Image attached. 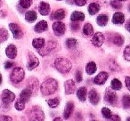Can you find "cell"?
I'll return each instance as SVG.
<instances>
[{
  "mask_svg": "<svg viewBox=\"0 0 130 121\" xmlns=\"http://www.w3.org/2000/svg\"><path fill=\"white\" fill-rule=\"evenodd\" d=\"M58 89V82L54 78H48L41 84L40 91L43 95H51Z\"/></svg>",
  "mask_w": 130,
  "mask_h": 121,
  "instance_id": "cell-1",
  "label": "cell"
},
{
  "mask_svg": "<svg viewBox=\"0 0 130 121\" xmlns=\"http://www.w3.org/2000/svg\"><path fill=\"white\" fill-rule=\"evenodd\" d=\"M54 66L59 72L62 73V74H67L71 70L72 64L66 58H57L54 62Z\"/></svg>",
  "mask_w": 130,
  "mask_h": 121,
  "instance_id": "cell-2",
  "label": "cell"
},
{
  "mask_svg": "<svg viewBox=\"0 0 130 121\" xmlns=\"http://www.w3.org/2000/svg\"><path fill=\"white\" fill-rule=\"evenodd\" d=\"M24 76H25V72H24V70L22 68L20 67H15L13 69L10 75V79L13 83H20L23 80Z\"/></svg>",
  "mask_w": 130,
  "mask_h": 121,
  "instance_id": "cell-3",
  "label": "cell"
},
{
  "mask_svg": "<svg viewBox=\"0 0 130 121\" xmlns=\"http://www.w3.org/2000/svg\"><path fill=\"white\" fill-rule=\"evenodd\" d=\"M30 120H43L45 119V115H44L43 110L38 106H35L32 108L30 111Z\"/></svg>",
  "mask_w": 130,
  "mask_h": 121,
  "instance_id": "cell-4",
  "label": "cell"
},
{
  "mask_svg": "<svg viewBox=\"0 0 130 121\" xmlns=\"http://www.w3.org/2000/svg\"><path fill=\"white\" fill-rule=\"evenodd\" d=\"M53 30H54V34L56 35L57 37H61L62 36L63 34L65 33V30H66V27H65V24L62 23L61 22H55L52 26Z\"/></svg>",
  "mask_w": 130,
  "mask_h": 121,
  "instance_id": "cell-5",
  "label": "cell"
},
{
  "mask_svg": "<svg viewBox=\"0 0 130 121\" xmlns=\"http://www.w3.org/2000/svg\"><path fill=\"white\" fill-rule=\"evenodd\" d=\"M1 99H2V101L6 104H9V103L13 102L15 100V94H13V92H11L10 90H4L2 92V94H1Z\"/></svg>",
  "mask_w": 130,
  "mask_h": 121,
  "instance_id": "cell-6",
  "label": "cell"
},
{
  "mask_svg": "<svg viewBox=\"0 0 130 121\" xmlns=\"http://www.w3.org/2000/svg\"><path fill=\"white\" fill-rule=\"evenodd\" d=\"M9 29L10 30L12 31L13 35V38L15 39H21L23 36V33H22V30L21 29V28L19 27L18 24L16 23H10L9 24Z\"/></svg>",
  "mask_w": 130,
  "mask_h": 121,
  "instance_id": "cell-7",
  "label": "cell"
},
{
  "mask_svg": "<svg viewBox=\"0 0 130 121\" xmlns=\"http://www.w3.org/2000/svg\"><path fill=\"white\" fill-rule=\"evenodd\" d=\"M104 40H105V38H104V36H103V33L97 32V33H95V34L94 35V37H93L92 43H93V45H94V46L100 47V46H102V45H103V43H104Z\"/></svg>",
  "mask_w": 130,
  "mask_h": 121,
  "instance_id": "cell-8",
  "label": "cell"
},
{
  "mask_svg": "<svg viewBox=\"0 0 130 121\" xmlns=\"http://www.w3.org/2000/svg\"><path fill=\"white\" fill-rule=\"evenodd\" d=\"M104 100L106 101V103H109L110 105H114L117 102L118 100L117 94L114 92H112L111 90H107L104 95Z\"/></svg>",
  "mask_w": 130,
  "mask_h": 121,
  "instance_id": "cell-9",
  "label": "cell"
},
{
  "mask_svg": "<svg viewBox=\"0 0 130 121\" xmlns=\"http://www.w3.org/2000/svg\"><path fill=\"white\" fill-rule=\"evenodd\" d=\"M39 65V61L38 59L34 56L32 54H29V60H28V63H27V67L29 69V71H33L34 69H36L38 66Z\"/></svg>",
  "mask_w": 130,
  "mask_h": 121,
  "instance_id": "cell-10",
  "label": "cell"
},
{
  "mask_svg": "<svg viewBox=\"0 0 130 121\" xmlns=\"http://www.w3.org/2000/svg\"><path fill=\"white\" fill-rule=\"evenodd\" d=\"M108 78H109L108 73L105 72V71H102V72H100L99 74L94 78V84H96V85H103V84H105L106 80L108 79Z\"/></svg>",
  "mask_w": 130,
  "mask_h": 121,
  "instance_id": "cell-11",
  "label": "cell"
},
{
  "mask_svg": "<svg viewBox=\"0 0 130 121\" xmlns=\"http://www.w3.org/2000/svg\"><path fill=\"white\" fill-rule=\"evenodd\" d=\"M55 46H56L55 42H48L47 45H44V46L42 47L43 50H41V49H38V53H39L41 55H46V54H48L53 49L55 48Z\"/></svg>",
  "mask_w": 130,
  "mask_h": 121,
  "instance_id": "cell-12",
  "label": "cell"
},
{
  "mask_svg": "<svg viewBox=\"0 0 130 121\" xmlns=\"http://www.w3.org/2000/svg\"><path fill=\"white\" fill-rule=\"evenodd\" d=\"M75 82L72 79H69L64 83V90L66 94H71L75 91Z\"/></svg>",
  "mask_w": 130,
  "mask_h": 121,
  "instance_id": "cell-13",
  "label": "cell"
},
{
  "mask_svg": "<svg viewBox=\"0 0 130 121\" xmlns=\"http://www.w3.org/2000/svg\"><path fill=\"white\" fill-rule=\"evenodd\" d=\"M6 54L10 59H15L17 56V48L14 45H9L6 49Z\"/></svg>",
  "mask_w": 130,
  "mask_h": 121,
  "instance_id": "cell-14",
  "label": "cell"
},
{
  "mask_svg": "<svg viewBox=\"0 0 130 121\" xmlns=\"http://www.w3.org/2000/svg\"><path fill=\"white\" fill-rule=\"evenodd\" d=\"M89 101H90V102L92 103V104H98V102L100 101V96L99 94H98V93L96 92L95 89H91V91L89 92Z\"/></svg>",
  "mask_w": 130,
  "mask_h": 121,
  "instance_id": "cell-15",
  "label": "cell"
},
{
  "mask_svg": "<svg viewBox=\"0 0 130 121\" xmlns=\"http://www.w3.org/2000/svg\"><path fill=\"white\" fill-rule=\"evenodd\" d=\"M28 88L32 93H36L38 88V81L37 78H31L28 80Z\"/></svg>",
  "mask_w": 130,
  "mask_h": 121,
  "instance_id": "cell-16",
  "label": "cell"
},
{
  "mask_svg": "<svg viewBox=\"0 0 130 121\" xmlns=\"http://www.w3.org/2000/svg\"><path fill=\"white\" fill-rule=\"evenodd\" d=\"M73 110H74V104H73V102H71V101H69V102L66 104L64 112H63V117H64L65 119H68L71 117L73 112Z\"/></svg>",
  "mask_w": 130,
  "mask_h": 121,
  "instance_id": "cell-17",
  "label": "cell"
},
{
  "mask_svg": "<svg viewBox=\"0 0 130 121\" xmlns=\"http://www.w3.org/2000/svg\"><path fill=\"white\" fill-rule=\"evenodd\" d=\"M125 22V15L122 13H115L112 17V23L123 24Z\"/></svg>",
  "mask_w": 130,
  "mask_h": 121,
  "instance_id": "cell-18",
  "label": "cell"
},
{
  "mask_svg": "<svg viewBox=\"0 0 130 121\" xmlns=\"http://www.w3.org/2000/svg\"><path fill=\"white\" fill-rule=\"evenodd\" d=\"M87 90L84 87L78 88V91H77V97H78V99L79 101H83V102L86 101V100H87Z\"/></svg>",
  "mask_w": 130,
  "mask_h": 121,
  "instance_id": "cell-19",
  "label": "cell"
},
{
  "mask_svg": "<svg viewBox=\"0 0 130 121\" xmlns=\"http://www.w3.org/2000/svg\"><path fill=\"white\" fill-rule=\"evenodd\" d=\"M51 17H52L51 19H53V20L61 21L65 17V11L63 9H58L52 13Z\"/></svg>",
  "mask_w": 130,
  "mask_h": 121,
  "instance_id": "cell-20",
  "label": "cell"
},
{
  "mask_svg": "<svg viewBox=\"0 0 130 121\" xmlns=\"http://www.w3.org/2000/svg\"><path fill=\"white\" fill-rule=\"evenodd\" d=\"M38 11L42 15H47L50 13V6L45 2H41L38 7Z\"/></svg>",
  "mask_w": 130,
  "mask_h": 121,
  "instance_id": "cell-21",
  "label": "cell"
},
{
  "mask_svg": "<svg viewBox=\"0 0 130 121\" xmlns=\"http://www.w3.org/2000/svg\"><path fill=\"white\" fill-rule=\"evenodd\" d=\"M31 94H32V92H31V91L29 90V88H26V89H24V90H22V92H21L20 99L22 100V101H23L24 102L26 103L29 100Z\"/></svg>",
  "mask_w": 130,
  "mask_h": 121,
  "instance_id": "cell-22",
  "label": "cell"
},
{
  "mask_svg": "<svg viewBox=\"0 0 130 121\" xmlns=\"http://www.w3.org/2000/svg\"><path fill=\"white\" fill-rule=\"evenodd\" d=\"M47 27H48V26H47V22H45V21H40V22L35 26L34 29L36 32L41 33V32H43V31L46 30Z\"/></svg>",
  "mask_w": 130,
  "mask_h": 121,
  "instance_id": "cell-23",
  "label": "cell"
},
{
  "mask_svg": "<svg viewBox=\"0 0 130 121\" xmlns=\"http://www.w3.org/2000/svg\"><path fill=\"white\" fill-rule=\"evenodd\" d=\"M72 22H82L85 20V14L81 12H73L71 16Z\"/></svg>",
  "mask_w": 130,
  "mask_h": 121,
  "instance_id": "cell-24",
  "label": "cell"
},
{
  "mask_svg": "<svg viewBox=\"0 0 130 121\" xmlns=\"http://www.w3.org/2000/svg\"><path fill=\"white\" fill-rule=\"evenodd\" d=\"M96 70H97V67H96L95 62H88L86 66V71L88 75H93L96 71Z\"/></svg>",
  "mask_w": 130,
  "mask_h": 121,
  "instance_id": "cell-25",
  "label": "cell"
},
{
  "mask_svg": "<svg viewBox=\"0 0 130 121\" xmlns=\"http://www.w3.org/2000/svg\"><path fill=\"white\" fill-rule=\"evenodd\" d=\"M32 45L34 48L37 49V50H38V49H40L45 45V40H44V38H35V39H33V41H32Z\"/></svg>",
  "mask_w": 130,
  "mask_h": 121,
  "instance_id": "cell-26",
  "label": "cell"
},
{
  "mask_svg": "<svg viewBox=\"0 0 130 121\" xmlns=\"http://www.w3.org/2000/svg\"><path fill=\"white\" fill-rule=\"evenodd\" d=\"M96 22H97L98 25L102 26V27H104V26H106L107 23H108L109 18H108V16L105 14H100L99 16L97 17V19H96Z\"/></svg>",
  "mask_w": 130,
  "mask_h": 121,
  "instance_id": "cell-27",
  "label": "cell"
},
{
  "mask_svg": "<svg viewBox=\"0 0 130 121\" xmlns=\"http://www.w3.org/2000/svg\"><path fill=\"white\" fill-rule=\"evenodd\" d=\"M100 10V6L97 3H92V4L89 5L88 6V13L89 14L94 15L95 13H97Z\"/></svg>",
  "mask_w": 130,
  "mask_h": 121,
  "instance_id": "cell-28",
  "label": "cell"
},
{
  "mask_svg": "<svg viewBox=\"0 0 130 121\" xmlns=\"http://www.w3.org/2000/svg\"><path fill=\"white\" fill-rule=\"evenodd\" d=\"M38 16H37V13L34 11H29L26 13L25 14V19L27 22H33L37 20Z\"/></svg>",
  "mask_w": 130,
  "mask_h": 121,
  "instance_id": "cell-29",
  "label": "cell"
},
{
  "mask_svg": "<svg viewBox=\"0 0 130 121\" xmlns=\"http://www.w3.org/2000/svg\"><path fill=\"white\" fill-rule=\"evenodd\" d=\"M112 42L118 46H120V45H122L124 44V38L119 34H115L112 37Z\"/></svg>",
  "mask_w": 130,
  "mask_h": 121,
  "instance_id": "cell-30",
  "label": "cell"
},
{
  "mask_svg": "<svg viewBox=\"0 0 130 121\" xmlns=\"http://www.w3.org/2000/svg\"><path fill=\"white\" fill-rule=\"evenodd\" d=\"M83 33L86 36H92L94 34V28H93V26L90 23L85 24V26L83 28Z\"/></svg>",
  "mask_w": 130,
  "mask_h": 121,
  "instance_id": "cell-31",
  "label": "cell"
},
{
  "mask_svg": "<svg viewBox=\"0 0 130 121\" xmlns=\"http://www.w3.org/2000/svg\"><path fill=\"white\" fill-rule=\"evenodd\" d=\"M65 44H66V46L69 49H74L76 47L77 44H78V41L75 38H68Z\"/></svg>",
  "mask_w": 130,
  "mask_h": 121,
  "instance_id": "cell-32",
  "label": "cell"
},
{
  "mask_svg": "<svg viewBox=\"0 0 130 121\" xmlns=\"http://www.w3.org/2000/svg\"><path fill=\"white\" fill-rule=\"evenodd\" d=\"M110 85H111V88L113 89V90H119V89L122 88V83H121L118 78L112 79Z\"/></svg>",
  "mask_w": 130,
  "mask_h": 121,
  "instance_id": "cell-33",
  "label": "cell"
},
{
  "mask_svg": "<svg viewBox=\"0 0 130 121\" xmlns=\"http://www.w3.org/2000/svg\"><path fill=\"white\" fill-rule=\"evenodd\" d=\"M8 38H9V34L7 30L6 29H0V43L5 42Z\"/></svg>",
  "mask_w": 130,
  "mask_h": 121,
  "instance_id": "cell-34",
  "label": "cell"
},
{
  "mask_svg": "<svg viewBox=\"0 0 130 121\" xmlns=\"http://www.w3.org/2000/svg\"><path fill=\"white\" fill-rule=\"evenodd\" d=\"M122 104L124 109L130 108V95L129 94H125L122 98Z\"/></svg>",
  "mask_w": 130,
  "mask_h": 121,
  "instance_id": "cell-35",
  "label": "cell"
},
{
  "mask_svg": "<svg viewBox=\"0 0 130 121\" xmlns=\"http://www.w3.org/2000/svg\"><path fill=\"white\" fill-rule=\"evenodd\" d=\"M102 114H103V117L106 119H110L112 117V113L108 108H103L102 109Z\"/></svg>",
  "mask_w": 130,
  "mask_h": 121,
  "instance_id": "cell-36",
  "label": "cell"
},
{
  "mask_svg": "<svg viewBox=\"0 0 130 121\" xmlns=\"http://www.w3.org/2000/svg\"><path fill=\"white\" fill-rule=\"evenodd\" d=\"M59 99L58 98H53V99L47 100V104L49 105V107L51 108H56L59 105Z\"/></svg>",
  "mask_w": 130,
  "mask_h": 121,
  "instance_id": "cell-37",
  "label": "cell"
},
{
  "mask_svg": "<svg viewBox=\"0 0 130 121\" xmlns=\"http://www.w3.org/2000/svg\"><path fill=\"white\" fill-rule=\"evenodd\" d=\"M24 108H25V102L21 99L17 100L16 102H15V109L17 110H19V111H21V110H24Z\"/></svg>",
  "mask_w": 130,
  "mask_h": 121,
  "instance_id": "cell-38",
  "label": "cell"
},
{
  "mask_svg": "<svg viewBox=\"0 0 130 121\" xmlns=\"http://www.w3.org/2000/svg\"><path fill=\"white\" fill-rule=\"evenodd\" d=\"M19 3H20V6H22L24 9H27L32 4V0H19Z\"/></svg>",
  "mask_w": 130,
  "mask_h": 121,
  "instance_id": "cell-39",
  "label": "cell"
},
{
  "mask_svg": "<svg viewBox=\"0 0 130 121\" xmlns=\"http://www.w3.org/2000/svg\"><path fill=\"white\" fill-rule=\"evenodd\" d=\"M110 6H111V7L114 8V9H120V8L122 7L123 4L119 0H111V1H110Z\"/></svg>",
  "mask_w": 130,
  "mask_h": 121,
  "instance_id": "cell-40",
  "label": "cell"
},
{
  "mask_svg": "<svg viewBox=\"0 0 130 121\" xmlns=\"http://www.w3.org/2000/svg\"><path fill=\"white\" fill-rule=\"evenodd\" d=\"M124 58L126 61L130 62V44L128 45H126V48L124 50Z\"/></svg>",
  "mask_w": 130,
  "mask_h": 121,
  "instance_id": "cell-41",
  "label": "cell"
},
{
  "mask_svg": "<svg viewBox=\"0 0 130 121\" xmlns=\"http://www.w3.org/2000/svg\"><path fill=\"white\" fill-rule=\"evenodd\" d=\"M71 29H72L73 31H78V29H80V24L78 23V22H71Z\"/></svg>",
  "mask_w": 130,
  "mask_h": 121,
  "instance_id": "cell-42",
  "label": "cell"
},
{
  "mask_svg": "<svg viewBox=\"0 0 130 121\" xmlns=\"http://www.w3.org/2000/svg\"><path fill=\"white\" fill-rule=\"evenodd\" d=\"M74 3L78 6H83L87 4V0H74Z\"/></svg>",
  "mask_w": 130,
  "mask_h": 121,
  "instance_id": "cell-43",
  "label": "cell"
},
{
  "mask_svg": "<svg viewBox=\"0 0 130 121\" xmlns=\"http://www.w3.org/2000/svg\"><path fill=\"white\" fill-rule=\"evenodd\" d=\"M76 80H77V82H78V83L82 81V73H81V71H78L76 72Z\"/></svg>",
  "mask_w": 130,
  "mask_h": 121,
  "instance_id": "cell-44",
  "label": "cell"
},
{
  "mask_svg": "<svg viewBox=\"0 0 130 121\" xmlns=\"http://www.w3.org/2000/svg\"><path fill=\"white\" fill-rule=\"evenodd\" d=\"M125 83H126V88H127L128 90H130V77H126V78H125Z\"/></svg>",
  "mask_w": 130,
  "mask_h": 121,
  "instance_id": "cell-45",
  "label": "cell"
},
{
  "mask_svg": "<svg viewBox=\"0 0 130 121\" xmlns=\"http://www.w3.org/2000/svg\"><path fill=\"white\" fill-rule=\"evenodd\" d=\"M13 66V62H6V63H5V69H10V68H12Z\"/></svg>",
  "mask_w": 130,
  "mask_h": 121,
  "instance_id": "cell-46",
  "label": "cell"
},
{
  "mask_svg": "<svg viewBox=\"0 0 130 121\" xmlns=\"http://www.w3.org/2000/svg\"><path fill=\"white\" fill-rule=\"evenodd\" d=\"M0 120H12V117L9 116H0Z\"/></svg>",
  "mask_w": 130,
  "mask_h": 121,
  "instance_id": "cell-47",
  "label": "cell"
},
{
  "mask_svg": "<svg viewBox=\"0 0 130 121\" xmlns=\"http://www.w3.org/2000/svg\"><path fill=\"white\" fill-rule=\"evenodd\" d=\"M126 29L127 31H129L130 32V19L126 22Z\"/></svg>",
  "mask_w": 130,
  "mask_h": 121,
  "instance_id": "cell-48",
  "label": "cell"
},
{
  "mask_svg": "<svg viewBox=\"0 0 130 121\" xmlns=\"http://www.w3.org/2000/svg\"><path fill=\"white\" fill-rule=\"evenodd\" d=\"M110 119H112V120H120V118H119V116H118V115H114V116H112L111 118H110Z\"/></svg>",
  "mask_w": 130,
  "mask_h": 121,
  "instance_id": "cell-49",
  "label": "cell"
},
{
  "mask_svg": "<svg viewBox=\"0 0 130 121\" xmlns=\"http://www.w3.org/2000/svg\"><path fill=\"white\" fill-rule=\"evenodd\" d=\"M1 83H2V76L0 74V85H1Z\"/></svg>",
  "mask_w": 130,
  "mask_h": 121,
  "instance_id": "cell-50",
  "label": "cell"
},
{
  "mask_svg": "<svg viewBox=\"0 0 130 121\" xmlns=\"http://www.w3.org/2000/svg\"><path fill=\"white\" fill-rule=\"evenodd\" d=\"M0 16H5V14H4L3 12H0Z\"/></svg>",
  "mask_w": 130,
  "mask_h": 121,
  "instance_id": "cell-51",
  "label": "cell"
},
{
  "mask_svg": "<svg viewBox=\"0 0 130 121\" xmlns=\"http://www.w3.org/2000/svg\"><path fill=\"white\" fill-rule=\"evenodd\" d=\"M54 120L57 121V120H61V118H59V117H56V118H54Z\"/></svg>",
  "mask_w": 130,
  "mask_h": 121,
  "instance_id": "cell-52",
  "label": "cell"
},
{
  "mask_svg": "<svg viewBox=\"0 0 130 121\" xmlns=\"http://www.w3.org/2000/svg\"><path fill=\"white\" fill-rule=\"evenodd\" d=\"M2 6V2H1V0H0V7Z\"/></svg>",
  "mask_w": 130,
  "mask_h": 121,
  "instance_id": "cell-53",
  "label": "cell"
},
{
  "mask_svg": "<svg viewBox=\"0 0 130 121\" xmlns=\"http://www.w3.org/2000/svg\"><path fill=\"white\" fill-rule=\"evenodd\" d=\"M126 120H128V121H129V120H130V117H127V118H126Z\"/></svg>",
  "mask_w": 130,
  "mask_h": 121,
  "instance_id": "cell-54",
  "label": "cell"
},
{
  "mask_svg": "<svg viewBox=\"0 0 130 121\" xmlns=\"http://www.w3.org/2000/svg\"><path fill=\"white\" fill-rule=\"evenodd\" d=\"M119 1H121V2H124V1H126V0H119Z\"/></svg>",
  "mask_w": 130,
  "mask_h": 121,
  "instance_id": "cell-55",
  "label": "cell"
},
{
  "mask_svg": "<svg viewBox=\"0 0 130 121\" xmlns=\"http://www.w3.org/2000/svg\"><path fill=\"white\" fill-rule=\"evenodd\" d=\"M128 10H129V11H130V5H129V6H128Z\"/></svg>",
  "mask_w": 130,
  "mask_h": 121,
  "instance_id": "cell-56",
  "label": "cell"
},
{
  "mask_svg": "<svg viewBox=\"0 0 130 121\" xmlns=\"http://www.w3.org/2000/svg\"><path fill=\"white\" fill-rule=\"evenodd\" d=\"M59 1H61V0H59Z\"/></svg>",
  "mask_w": 130,
  "mask_h": 121,
  "instance_id": "cell-57",
  "label": "cell"
}]
</instances>
